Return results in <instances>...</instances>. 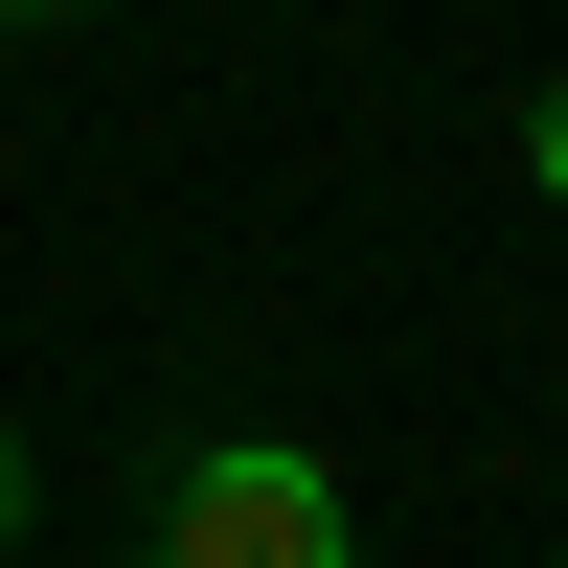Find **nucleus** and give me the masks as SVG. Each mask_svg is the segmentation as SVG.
I'll list each match as a JSON object with an SVG mask.
<instances>
[{"instance_id":"nucleus-1","label":"nucleus","mask_w":568,"mask_h":568,"mask_svg":"<svg viewBox=\"0 0 568 568\" xmlns=\"http://www.w3.org/2000/svg\"><path fill=\"white\" fill-rule=\"evenodd\" d=\"M136 568H364V524L296 433H205L160 478V524H136Z\"/></svg>"},{"instance_id":"nucleus-2","label":"nucleus","mask_w":568,"mask_h":568,"mask_svg":"<svg viewBox=\"0 0 568 568\" xmlns=\"http://www.w3.org/2000/svg\"><path fill=\"white\" fill-rule=\"evenodd\" d=\"M524 182H546V205H568V69L524 91Z\"/></svg>"},{"instance_id":"nucleus-3","label":"nucleus","mask_w":568,"mask_h":568,"mask_svg":"<svg viewBox=\"0 0 568 568\" xmlns=\"http://www.w3.org/2000/svg\"><path fill=\"white\" fill-rule=\"evenodd\" d=\"M0 546H23V433H0Z\"/></svg>"},{"instance_id":"nucleus-4","label":"nucleus","mask_w":568,"mask_h":568,"mask_svg":"<svg viewBox=\"0 0 568 568\" xmlns=\"http://www.w3.org/2000/svg\"><path fill=\"white\" fill-rule=\"evenodd\" d=\"M0 23H91V0H0Z\"/></svg>"}]
</instances>
